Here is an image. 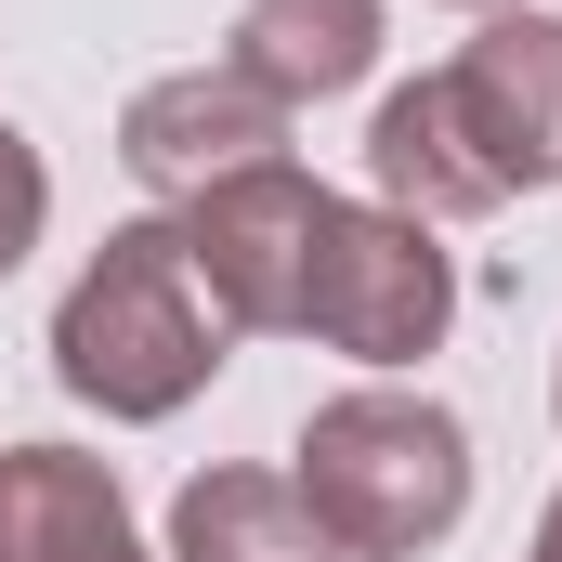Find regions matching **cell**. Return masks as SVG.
<instances>
[{
    "label": "cell",
    "mask_w": 562,
    "mask_h": 562,
    "mask_svg": "<svg viewBox=\"0 0 562 562\" xmlns=\"http://www.w3.org/2000/svg\"><path fill=\"white\" fill-rule=\"evenodd\" d=\"M223 66L262 79L301 119V105H327V92H353L380 66V0H236V53Z\"/></svg>",
    "instance_id": "cell-8"
},
{
    "label": "cell",
    "mask_w": 562,
    "mask_h": 562,
    "mask_svg": "<svg viewBox=\"0 0 562 562\" xmlns=\"http://www.w3.org/2000/svg\"><path fill=\"white\" fill-rule=\"evenodd\" d=\"M0 562H157L105 458L79 445H0Z\"/></svg>",
    "instance_id": "cell-7"
},
{
    "label": "cell",
    "mask_w": 562,
    "mask_h": 562,
    "mask_svg": "<svg viewBox=\"0 0 562 562\" xmlns=\"http://www.w3.org/2000/svg\"><path fill=\"white\" fill-rule=\"evenodd\" d=\"M288 484L314 497L340 562H419L471 510V431H458V406H431L406 380H353V393H327L301 419Z\"/></svg>",
    "instance_id": "cell-3"
},
{
    "label": "cell",
    "mask_w": 562,
    "mask_h": 562,
    "mask_svg": "<svg viewBox=\"0 0 562 562\" xmlns=\"http://www.w3.org/2000/svg\"><path fill=\"white\" fill-rule=\"evenodd\" d=\"M40 223H53V170H40V144L0 119V276L40 249Z\"/></svg>",
    "instance_id": "cell-10"
},
{
    "label": "cell",
    "mask_w": 562,
    "mask_h": 562,
    "mask_svg": "<svg viewBox=\"0 0 562 562\" xmlns=\"http://www.w3.org/2000/svg\"><path fill=\"white\" fill-rule=\"evenodd\" d=\"M170 223H183V262H196L210 314H223L236 340H301V288H314V236H327V183H314L301 157L183 196Z\"/></svg>",
    "instance_id": "cell-5"
},
{
    "label": "cell",
    "mask_w": 562,
    "mask_h": 562,
    "mask_svg": "<svg viewBox=\"0 0 562 562\" xmlns=\"http://www.w3.org/2000/svg\"><path fill=\"white\" fill-rule=\"evenodd\" d=\"M458 13H524V0H458Z\"/></svg>",
    "instance_id": "cell-12"
},
{
    "label": "cell",
    "mask_w": 562,
    "mask_h": 562,
    "mask_svg": "<svg viewBox=\"0 0 562 562\" xmlns=\"http://www.w3.org/2000/svg\"><path fill=\"white\" fill-rule=\"evenodd\" d=\"M276 157H288V105L262 79H236V66H170V79H144L119 105V170L157 210H183V196H210L236 170H276Z\"/></svg>",
    "instance_id": "cell-6"
},
{
    "label": "cell",
    "mask_w": 562,
    "mask_h": 562,
    "mask_svg": "<svg viewBox=\"0 0 562 562\" xmlns=\"http://www.w3.org/2000/svg\"><path fill=\"white\" fill-rule=\"evenodd\" d=\"M550 419H562V367H550Z\"/></svg>",
    "instance_id": "cell-13"
},
{
    "label": "cell",
    "mask_w": 562,
    "mask_h": 562,
    "mask_svg": "<svg viewBox=\"0 0 562 562\" xmlns=\"http://www.w3.org/2000/svg\"><path fill=\"white\" fill-rule=\"evenodd\" d=\"M157 562H340V537L314 524V497L288 484V471H196L183 497H170V550Z\"/></svg>",
    "instance_id": "cell-9"
},
{
    "label": "cell",
    "mask_w": 562,
    "mask_h": 562,
    "mask_svg": "<svg viewBox=\"0 0 562 562\" xmlns=\"http://www.w3.org/2000/svg\"><path fill=\"white\" fill-rule=\"evenodd\" d=\"M367 183L406 223H497L510 196L562 183V13H484L458 66L380 92L367 119Z\"/></svg>",
    "instance_id": "cell-1"
},
{
    "label": "cell",
    "mask_w": 562,
    "mask_h": 562,
    "mask_svg": "<svg viewBox=\"0 0 562 562\" xmlns=\"http://www.w3.org/2000/svg\"><path fill=\"white\" fill-rule=\"evenodd\" d=\"M524 562H562V497L537 510V537H524Z\"/></svg>",
    "instance_id": "cell-11"
},
{
    "label": "cell",
    "mask_w": 562,
    "mask_h": 562,
    "mask_svg": "<svg viewBox=\"0 0 562 562\" xmlns=\"http://www.w3.org/2000/svg\"><path fill=\"white\" fill-rule=\"evenodd\" d=\"M223 314H210V288L183 262V223H119L79 288L53 301V380L92 406V419H183L210 380H223Z\"/></svg>",
    "instance_id": "cell-2"
},
{
    "label": "cell",
    "mask_w": 562,
    "mask_h": 562,
    "mask_svg": "<svg viewBox=\"0 0 562 562\" xmlns=\"http://www.w3.org/2000/svg\"><path fill=\"white\" fill-rule=\"evenodd\" d=\"M445 327H458V262H445V236L406 223V210H380V196H327L314 288H301V340H327V353H353L367 380H393V367L445 353Z\"/></svg>",
    "instance_id": "cell-4"
}]
</instances>
